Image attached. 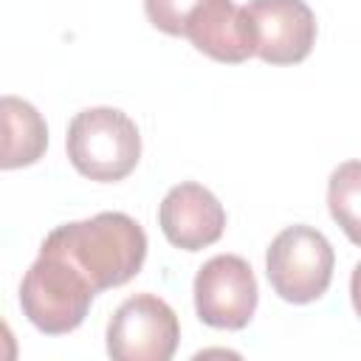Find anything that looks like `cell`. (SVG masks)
<instances>
[{"label":"cell","instance_id":"5b68a950","mask_svg":"<svg viewBox=\"0 0 361 361\" xmlns=\"http://www.w3.org/2000/svg\"><path fill=\"white\" fill-rule=\"evenodd\" d=\"M333 265V245L313 226H288L265 251V276L274 293L290 305L322 299L330 288Z\"/></svg>","mask_w":361,"mask_h":361},{"label":"cell","instance_id":"7c38bea8","mask_svg":"<svg viewBox=\"0 0 361 361\" xmlns=\"http://www.w3.org/2000/svg\"><path fill=\"white\" fill-rule=\"evenodd\" d=\"M350 299H353L355 316L361 319V262L353 268V276H350Z\"/></svg>","mask_w":361,"mask_h":361},{"label":"cell","instance_id":"8992f818","mask_svg":"<svg viewBox=\"0 0 361 361\" xmlns=\"http://www.w3.org/2000/svg\"><path fill=\"white\" fill-rule=\"evenodd\" d=\"M178 341V316L155 293L124 299L107 324V355L116 361H169Z\"/></svg>","mask_w":361,"mask_h":361},{"label":"cell","instance_id":"277c9868","mask_svg":"<svg viewBox=\"0 0 361 361\" xmlns=\"http://www.w3.org/2000/svg\"><path fill=\"white\" fill-rule=\"evenodd\" d=\"M68 161L96 183L124 180L141 158L135 121L116 107H87L76 113L65 135Z\"/></svg>","mask_w":361,"mask_h":361},{"label":"cell","instance_id":"7a4b0ae2","mask_svg":"<svg viewBox=\"0 0 361 361\" xmlns=\"http://www.w3.org/2000/svg\"><path fill=\"white\" fill-rule=\"evenodd\" d=\"M144 14L158 31L186 37L214 62L240 65L254 56L243 8L231 0H144Z\"/></svg>","mask_w":361,"mask_h":361},{"label":"cell","instance_id":"6da1fadb","mask_svg":"<svg viewBox=\"0 0 361 361\" xmlns=\"http://www.w3.org/2000/svg\"><path fill=\"white\" fill-rule=\"evenodd\" d=\"M42 248L71 259L96 288V293L130 282L147 259V234L124 212H102L87 220L56 226Z\"/></svg>","mask_w":361,"mask_h":361},{"label":"cell","instance_id":"9c48e42d","mask_svg":"<svg viewBox=\"0 0 361 361\" xmlns=\"http://www.w3.org/2000/svg\"><path fill=\"white\" fill-rule=\"evenodd\" d=\"M158 226L169 245L180 251H200L223 237L226 209L206 186L186 180L164 195L158 206Z\"/></svg>","mask_w":361,"mask_h":361},{"label":"cell","instance_id":"3957f363","mask_svg":"<svg viewBox=\"0 0 361 361\" xmlns=\"http://www.w3.org/2000/svg\"><path fill=\"white\" fill-rule=\"evenodd\" d=\"M96 288L90 279L62 254L42 248L20 282L23 316L45 336H65L76 330L90 305Z\"/></svg>","mask_w":361,"mask_h":361},{"label":"cell","instance_id":"8fae6325","mask_svg":"<svg viewBox=\"0 0 361 361\" xmlns=\"http://www.w3.org/2000/svg\"><path fill=\"white\" fill-rule=\"evenodd\" d=\"M327 209L347 240L361 245V161H344L330 172Z\"/></svg>","mask_w":361,"mask_h":361},{"label":"cell","instance_id":"30bf717a","mask_svg":"<svg viewBox=\"0 0 361 361\" xmlns=\"http://www.w3.org/2000/svg\"><path fill=\"white\" fill-rule=\"evenodd\" d=\"M0 113H3L0 166L20 169V166L37 164L48 147V127H45V118L39 116V110L17 96H3Z\"/></svg>","mask_w":361,"mask_h":361},{"label":"cell","instance_id":"52a82bcc","mask_svg":"<svg viewBox=\"0 0 361 361\" xmlns=\"http://www.w3.org/2000/svg\"><path fill=\"white\" fill-rule=\"evenodd\" d=\"M259 290L251 265L237 254H217L195 276L197 319L214 330H243L257 310Z\"/></svg>","mask_w":361,"mask_h":361},{"label":"cell","instance_id":"ba28073f","mask_svg":"<svg viewBox=\"0 0 361 361\" xmlns=\"http://www.w3.org/2000/svg\"><path fill=\"white\" fill-rule=\"evenodd\" d=\"M245 31L268 65H296L316 42V17L305 0H248L243 6Z\"/></svg>","mask_w":361,"mask_h":361}]
</instances>
